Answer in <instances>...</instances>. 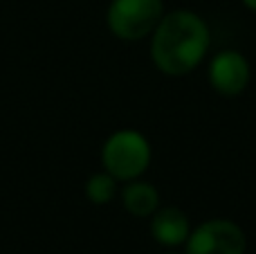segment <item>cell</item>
<instances>
[{
  "instance_id": "7a4b0ae2",
  "label": "cell",
  "mask_w": 256,
  "mask_h": 254,
  "mask_svg": "<svg viewBox=\"0 0 256 254\" xmlns=\"http://www.w3.org/2000/svg\"><path fill=\"white\" fill-rule=\"evenodd\" d=\"M153 160V146L144 133L135 128L115 130L102 146L104 171L120 182L142 178Z\"/></svg>"
},
{
  "instance_id": "8992f818",
  "label": "cell",
  "mask_w": 256,
  "mask_h": 254,
  "mask_svg": "<svg viewBox=\"0 0 256 254\" xmlns=\"http://www.w3.org/2000/svg\"><path fill=\"white\" fill-rule=\"evenodd\" d=\"M191 234V220L184 210L176 205L158 207L153 216H150V236L155 243L164 248H178L184 246L186 238Z\"/></svg>"
},
{
  "instance_id": "6da1fadb",
  "label": "cell",
  "mask_w": 256,
  "mask_h": 254,
  "mask_svg": "<svg viewBox=\"0 0 256 254\" xmlns=\"http://www.w3.org/2000/svg\"><path fill=\"white\" fill-rule=\"evenodd\" d=\"M212 45V32L200 14L173 9L162 16L150 34V61L162 74H191L204 61Z\"/></svg>"
},
{
  "instance_id": "52a82bcc",
  "label": "cell",
  "mask_w": 256,
  "mask_h": 254,
  "mask_svg": "<svg viewBox=\"0 0 256 254\" xmlns=\"http://www.w3.org/2000/svg\"><path fill=\"white\" fill-rule=\"evenodd\" d=\"M120 196H122L124 210L130 216H135V218H150V216L158 212L160 200H162L158 187L142 178L128 180L124 187H122Z\"/></svg>"
},
{
  "instance_id": "3957f363",
  "label": "cell",
  "mask_w": 256,
  "mask_h": 254,
  "mask_svg": "<svg viewBox=\"0 0 256 254\" xmlns=\"http://www.w3.org/2000/svg\"><path fill=\"white\" fill-rule=\"evenodd\" d=\"M162 0H112L108 4V30L122 40H142L153 34L164 16Z\"/></svg>"
},
{
  "instance_id": "277c9868",
  "label": "cell",
  "mask_w": 256,
  "mask_h": 254,
  "mask_svg": "<svg viewBox=\"0 0 256 254\" xmlns=\"http://www.w3.org/2000/svg\"><path fill=\"white\" fill-rule=\"evenodd\" d=\"M184 248L186 254H245L248 236L234 220L209 218L191 228Z\"/></svg>"
},
{
  "instance_id": "9c48e42d",
  "label": "cell",
  "mask_w": 256,
  "mask_h": 254,
  "mask_svg": "<svg viewBox=\"0 0 256 254\" xmlns=\"http://www.w3.org/2000/svg\"><path fill=\"white\" fill-rule=\"evenodd\" d=\"M240 2H243L250 12H256V0H240Z\"/></svg>"
},
{
  "instance_id": "ba28073f",
  "label": "cell",
  "mask_w": 256,
  "mask_h": 254,
  "mask_svg": "<svg viewBox=\"0 0 256 254\" xmlns=\"http://www.w3.org/2000/svg\"><path fill=\"white\" fill-rule=\"evenodd\" d=\"M117 184H120V180H115L108 171H99V174L90 176L86 182V196L92 205H108L120 194Z\"/></svg>"
},
{
  "instance_id": "5b68a950",
  "label": "cell",
  "mask_w": 256,
  "mask_h": 254,
  "mask_svg": "<svg viewBox=\"0 0 256 254\" xmlns=\"http://www.w3.org/2000/svg\"><path fill=\"white\" fill-rule=\"evenodd\" d=\"M252 68L243 52L238 50H220L207 63V81L212 90L220 97H238L248 90Z\"/></svg>"
}]
</instances>
